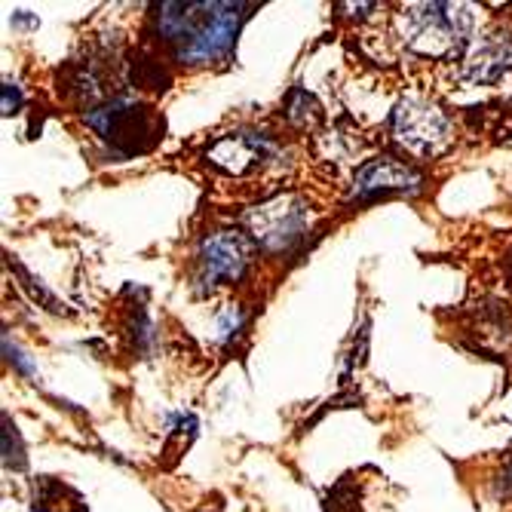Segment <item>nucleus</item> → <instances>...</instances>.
<instances>
[{
    "instance_id": "1",
    "label": "nucleus",
    "mask_w": 512,
    "mask_h": 512,
    "mask_svg": "<svg viewBox=\"0 0 512 512\" xmlns=\"http://www.w3.org/2000/svg\"><path fill=\"white\" fill-rule=\"evenodd\" d=\"M249 4H163L160 31L181 62H209L224 56L237 40Z\"/></svg>"
},
{
    "instance_id": "2",
    "label": "nucleus",
    "mask_w": 512,
    "mask_h": 512,
    "mask_svg": "<svg viewBox=\"0 0 512 512\" xmlns=\"http://www.w3.org/2000/svg\"><path fill=\"white\" fill-rule=\"evenodd\" d=\"M470 34V13L454 4H424L402 16V37L417 56L451 59Z\"/></svg>"
},
{
    "instance_id": "3",
    "label": "nucleus",
    "mask_w": 512,
    "mask_h": 512,
    "mask_svg": "<svg viewBox=\"0 0 512 512\" xmlns=\"http://www.w3.org/2000/svg\"><path fill=\"white\" fill-rule=\"evenodd\" d=\"M86 120L123 157L145 154L163 138V120L151 108H145V105L114 102V105H108L102 111H92Z\"/></svg>"
},
{
    "instance_id": "4",
    "label": "nucleus",
    "mask_w": 512,
    "mask_h": 512,
    "mask_svg": "<svg viewBox=\"0 0 512 512\" xmlns=\"http://www.w3.org/2000/svg\"><path fill=\"white\" fill-rule=\"evenodd\" d=\"M246 224L264 249L286 252L307 234V209L298 197H276L249 212Z\"/></svg>"
},
{
    "instance_id": "5",
    "label": "nucleus",
    "mask_w": 512,
    "mask_h": 512,
    "mask_svg": "<svg viewBox=\"0 0 512 512\" xmlns=\"http://www.w3.org/2000/svg\"><path fill=\"white\" fill-rule=\"evenodd\" d=\"M393 132L405 148L417 154H436L448 138V117L436 105L408 99L393 114Z\"/></svg>"
},
{
    "instance_id": "6",
    "label": "nucleus",
    "mask_w": 512,
    "mask_h": 512,
    "mask_svg": "<svg viewBox=\"0 0 512 512\" xmlns=\"http://www.w3.org/2000/svg\"><path fill=\"white\" fill-rule=\"evenodd\" d=\"M246 261H249V252H246L243 237L234 234V230H215V234H209L200 246L203 286L212 289V286L237 279L246 270Z\"/></svg>"
},
{
    "instance_id": "7",
    "label": "nucleus",
    "mask_w": 512,
    "mask_h": 512,
    "mask_svg": "<svg viewBox=\"0 0 512 512\" xmlns=\"http://www.w3.org/2000/svg\"><path fill=\"white\" fill-rule=\"evenodd\" d=\"M421 188V175H417L411 166L393 160V157H378L368 160L359 172H356V184L353 194L359 200L378 197V194H390V191H417Z\"/></svg>"
},
{
    "instance_id": "8",
    "label": "nucleus",
    "mask_w": 512,
    "mask_h": 512,
    "mask_svg": "<svg viewBox=\"0 0 512 512\" xmlns=\"http://www.w3.org/2000/svg\"><path fill=\"white\" fill-rule=\"evenodd\" d=\"M512 71V40L506 34H491L473 46L463 62V74L473 83H500Z\"/></svg>"
},
{
    "instance_id": "9",
    "label": "nucleus",
    "mask_w": 512,
    "mask_h": 512,
    "mask_svg": "<svg viewBox=\"0 0 512 512\" xmlns=\"http://www.w3.org/2000/svg\"><path fill=\"white\" fill-rule=\"evenodd\" d=\"M267 154H270V145L255 135H227V138H218L209 148V160L234 175L255 169Z\"/></svg>"
},
{
    "instance_id": "10",
    "label": "nucleus",
    "mask_w": 512,
    "mask_h": 512,
    "mask_svg": "<svg viewBox=\"0 0 512 512\" xmlns=\"http://www.w3.org/2000/svg\"><path fill=\"white\" fill-rule=\"evenodd\" d=\"M34 512H86V503L80 491H74L62 479L40 476L34 482Z\"/></svg>"
},
{
    "instance_id": "11",
    "label": "nucleus",
    "mask_w": 512,
    "mask_h": 512,
    "mask_svg": "<svg viewBox=\"0 0 512 512\" xmlns=\"http://www.w3.org/2000/svg\"><path fill=\"white\" fill-rule=\"evenodd\" d=\"M4 463L7 470H25V448L19 442L16 424H10L7 414H4Z\"/></svg>"
},
{
    "instance_id": "12",
    "label": "nucleus",
    "mask_w": 512,
    "mask_h": 512,
    "mask_svg": "<svg viewBox=\"0 0 512 512\" xmlns=\"http://www.w3.org/2000/svg\"><path fill=\"white\" fill-rule=\"evenodd\" d=\"M240 325H243V313L237 307H224L218 313V335L221 338H230V335H237L240 332Z\"/></svg>"
},
{
    "instance_id": "13",
    "label": "nucleus",
    "mask_w": 512,
    "mask_h": 512,
    "mask_svg": "<svg viewBox=\"0 0 512 512\" xmlns=\"http://www.w3.org/2000/svg\"><path fill=\"white\" fill-rule=\"evenodd\" d=\"M4 350H7V359L19 365L22 375H28V378H34V375H37V368H34V365H31V362H28V359H25V356H22L16 347H10V338H4Z\"/></svg>"
},
{
    "instance_id": "14",
    "label": "nucleus",
    "mask_w": 512,
    "mask_h": 512,
    "mask_svg": "<svg viewBox=\"0 0 512 512\" xmlns=\"http://www.w3.org/2000/svg\"><path fill=\"white\" fill-rule=\"evenodd\" d=\"M22 105V96H19V89L13 83H4V114H16Z\"/></svg>"
}]
</instances>
